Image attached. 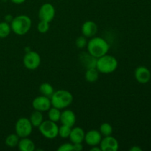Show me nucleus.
Wrapping results in <instances>:
<instances>
[{
    "label": "nucleus",
    "instance_id": "1",
    "mask_svg": "<svg viewBox=\"0 0 151 151\" xmlns=\"http://www.w3.org/2000/svg\"><path fill=\"white\" fill-rule=\"evenodd\" d=\"M86 47L88 53L94 57L99 58L108 54L110 45L103 38L94 36L88 41Z\"/></svg>",
    "mask_w": 151,
    "mask_h": 151
},
{
    "label": "nucleus",
    "instance_id": "2",
    "mask_svg": "<svg viewBox=\"0 0 151 151\" xmlns=\"http://www.w3.org/2000/svg\"><path fill=\"white\" fill-rule=\"evenodd\" d=\"M32 27V20L27 15H19L10 22L11 30L16 35H24L28 33Z\"/></svg>",
    "mask_w": 151,
    "mask_h": 151
},
{
    "label": "nucleus",
    "instance_id": "3",
    "mask_svg": "<svg viewBox=\"0 0 151 151\" xmlns=\"http://www.w3.org/2000/svg\"><path fill=\"white\" fill-rule=\"evenodd\" d=\"M50 100L52 106L61 110L66 109L72 104L73 102V95L67 90L60 89L54 91Z\"/></svg>",
    "mask_w": 151,
    "mask_h": 151
},
{
    "label": "nucleus",
    "instance_id": "4",
    "mask_svg": "<svg viewBox=\"0 0 151 151\" xmlns=\"http://www.w3.org/2000/svg\"><path fill=\"white\" fill-rule=\"evenodd\" d=\"M118 67V60L116 58L110 55H105L97 60L96 69L100 73L110 74L115 72Z\"/></svg>",
    "mask_w": 151,
    "mask_h": 151
},
{
    "label": "nucleus",
    "instance_id": "5",
    "mask_svg": "<svg viewBox=\"0 0 151 151\" xmlns=\"http://www.w3.org/2000/svg\"><path fill=\"white\" fill-rule=\"evenodd\" d=\"M40 133L45 138L52 139L58 136V126L57 122L50 120H44L38 127Z\"/></svg>",
    "mask_w": 151,
    "mask_h": 151
},
{
    "label": "nucleus",
    "instance_id": "6",
    "mask_svg": "<svg viewBox=\"0 0 151 151\" xmlns=\"http://www.w3.org/2000/svg\"><path fill=\"white\" fill-rule=\"evenodd\" d=\"M33 129V126L31 124L29 119L27 117H21L16 121L15 125L16 134L20 138L28 137L31 135Z\"/></svg>",
    "mask_w": 151,
    "mask_h": 151
},
{
    "label": "nucleus",
    "instance_id": "7",
    "mask_svg": "<svg viewBox=\"0 0 151 151\" xmlns=\"http://www.w3.org/2000/svg\"><path fill=\"white\" fill-rule=\"evenodd\" d=\"M41 58L37 52L29 51L24 55L23 63L25 68L29 70H35L41 65Z\"/></svg>",
    "mask_w": 151,
    "mask_h": 151
},
{
    "label": "nucleus",
    "instance_id": "8",
    "mask_svg": "<svg viewBox=\"0 0 151 151\" xmlns=\"http://www.w3.org/2000/svg\"><path fill=\"white\" fill-rule=\"evenodd\" d=\"M55 16V9L51 3H44L38 10V18L40 21L51 23Z\"/></svg>",
    "mask_w": 151,
    "mask_h": 151
},
{
    "label": "nucleus",
    "instance_id": "9",
    "mask_svg": "<svg viewBox=\"0 0 151 151\" xmlns=\"http://www.w3.org/2000/svg\"><path fill=\"white\" fill-rule=\"evenodd\" d=\"M32 106L35 110L38 111H48L49 109L52 107L50 97L44 95L37 96L32 100Z\"/></svg>",
    "mask_w": 151,
    "mask_h": 151
},
{
    "label": "nucleus",
    "instance_id": "10",
    "mask_svg": "<svg viewBox=\"0 0 151 151\" xmlns=\"http://www.w3.org/2000/svg\"><path fill=\"white\" fill-rule=\"evenodd\" d=\"M99 145L102 151H117L119 147V142L111 135L102 138Z\"/></svg>",
    "mask_w": 151,
    "mask_h": 151
},
{
    "label": "nucleus",
    "instance_id": "11",
    "mask_svg": "<svg viewBox=\"0 0 151 151\" xmlns=\"http://www.w3.org/2000/svg\"><path fill=\"white\" fill-rule=\"evenodd\" d=\"M134 77L139 83L145 84L150 81L151 73L148 68L144 66H138L134 72Z\"/></svg>",
    "mask_w": 151,
    "mask_h": 151
},
{
    "label": "nucleus",
    "instance_id": "12",
    "mask_svg": "<svg viewBox=\"0 0 151 151\" xmlns=\"http://www.w3.org/2000/svg\"><path fill=\"white\" fill-rule=\"evenodd\" d=\"M103 136L101 135L100 132L97 130H91L88 132L86 133L84 142L88 145L93 147V146L99 145L101 142Z\"/></svg>",
    "mask_w": 151,
    "mask_h": 151
},
{
    "label": "nucleus",
    "instance_id": "13",
    "mask_svg": "<svg viewBox=\"0 0 151 151\" xmlns=\"http://www.w3.org/2000/svg\"><path fill=\"white\" fill-rule=\"evenodd\" d=\"M97 31H98V27L97 24L91 20L85 22L81 27V32L83 35L86 38H92L95 36Z\"/></svg>",
    "mask_w": 151,
    "mask_h": 151
},
{
    "label": "nucleus",
    "instance_id": "14",
    "mask_svg": "<svg viewBox=\"0 0 151 151\" xmlns=\"http://www.w3.org/2000/svg\"><path fill=\"white\" fill-rule=\"evenodd\" d=\"M80 62L81 65L85 68L86 69H91V68H96V63H97V58L91 55L90 53L82 52L79 55Z\"/></svg>",
    "mask_w": 151,
    "mask_h": 151
},
{
    "label": "nucleus",
    "instance_id": "15",
    "mask_svg": "<svg viewBox=\"0 0 151 151\" xmlns=\"http://www.w3.org/2000/svg\"><path fill=\"white\" fill-rule=\"evenodd\" d=\"M60 122L62 125H67V126L74 127L76 122V115L75 112L72 110L66 109L61 112L60 118Z\"/></svg>",
    "mask_w": 151,
    "mask_h": 151
},
{
    "label": "nucleus",
    "instance_id": "16",
    "mask_svg": "<svg viewBox=\"0 0 151 151\" xmlns=\"http://www.w3.org/2000/svg\"><path fill=\"white\" fill-rule=\"evenodd\" d=\"M85 131L81 127H72L69 138L72 144L82 143L85 138Z\"/></svg>",
    "mask_w": 151,
    "mask_h": 151
},
{
    "label": "nucleus",
    "instance_id": "17",
    "mask_svg": "<svg viewBox=\"0 0 151 151\" xmlns=\"http://www.w3.org/2000/svg\"><path fill=\"white\" fill-rule=\"evenodd\" d=\"M17 147L21 151H34L35 150V143L28 137L21 138Z\"/></svg>",
    "mask_w": 151,
    "mask_h": 151
},
{
    "label": "nucleus",
    "instance_id": "18",
    "mask_svg": "<svg viewBox=\"0 0 151 151\" xmlns=\"http://www.w3.org/2000/svg\"><path fill=\"white\" fill-rule=\"evenodd\" d=\"M29 120H30L32 126L35 127V128H38L44 121V116H43L42 112L35 110L31 114Z\"/></svg>",
    "mask_w": 151,
    "mask_h": 151
},
{
    "label": "nucleus",
    "instance_id": "19",
    "mask_svg": "<svg viewBox=\"0 0 151 151\" xmlns=\"http://www.w3.org/2000/svg\"><path fill=\"white\" fill-rule=\"evenodd\" d=\"M99 71L96 68L86 69L85 79L88 83H95L99 79Z\"/></svg>",
    "mask_w": 151,
    "mask_h": 151
},
{
    "label": "nucleus",
    "instance_id": "20",
    "mask_svg": "<svg viewBox=\"0 0 151 151\" xmlns=\"http://www.w3.org/2000/svg\"><path fill=\"white\" fill-rule=\"evenodd\" d=\"M39 91L41 92V95L51 97L53 93H54L55 90L52 86L50 83H43L40 85Z\"/></svg>",
    "mask_w": 151,
    "mask_h": 151
},
{
    "label": "nucleus",
    "instance_id": "21",
    "mask_svg": "<svg viewBox=\"0 0 151 151\" xmlns=\"http://www.w3.org/2000/svg\"><path fill=\"white\" fill-rule=\"evenodd\" d=\"M60 114H61V111H60V109H57L55 107H53V106H52L48 110L49 119L52 121V122H59L60 121Z\"/></svg>",
    "mask_w": 151,
    "mask_h": 151
},
{
    "label": "nucleus",
    "instance_id": "22",
    "mask_svg": "<svg viewBox=\"0 0 151 151\" xmlns=\"http://www.w3.org/2000/svg\"><path fill=\"white\" fill-rule=\"evenodd\" d=\"M20 137L16 134H10L5 139V144L9 147H16L18 146V144L20 140Z\"/></svg>",
    "mask_w": 151,
    "mask_h": 151
},
{
    "label": "nucleus",
    "instance_id": "23",
    "mask_svg": "<svg viewBox=\"0 0 151 151\" xmlns=\"http://www.w3.org/2000/svg\"><path fill=\"white\" fill-rule=\"evenodd\" d=\"M11 31L10 25L7 22H0V38H7Z\"/></svg>",
    "mask_w": 151,
    "mask_h": 151
},
{
    "label": "nucleus",
    "instance_id": "24",
    "mask_svg": "<svg viewBox=\"0 0 151 151\" xmlns=\"http://www.w3.org/2000/svg\"><path fill=\"white\" fill-rule=\"evenodd\" d=\"M103 137H108L111 136L113 133V127L109 122H103L100 126V131H99Z\"/></svg>",
    "mask_w": 151,
    "mask_h": 151
},
{
    "label": "nucleus",
    "instance_id": "25",
    "mask_svg": "<svg viewBox=\"0 0 151 151\" xmlns=\"http://www.w3.org/2000/svg\"><path fill=\"white\" fill-rule=\"evenodd\" d=\"M71 130H72L71 127L65 125H61V126L58 127V136H60L61 138L63 139L69 138Z\"/></svg>",
    "mask_w": 151,
    "mask_h": 151
},
{
    "label": "nucleus",
    "instance_id": "26",
    "mask_svg": "<svg viewBox=\"0 0 151 151\" xmlns=\"http://www.w3.org/2000/svg\"><path fill=\"white\" fill-rule=\"evenodd\" d=\"M50 23L44 21H40L39 23L37 25V29L40 33H47L50 29Z\"/></svg>",
    "mask_w": 151,
    "mask_h": 151
},
{
    "label": "nucleus",
    "instance_id": "27",
    "mask_svg": "<svg viewBox=\"0 0 151 151\" xmlns=\"http://www.w3.org/2000/svg\"><path fill=\"white\" fill-rule=\"evenodd\" d=\"M87 38L83 36V35H81V36L78 37V38L75 41V45L79 49H83L87 46Z\"/></svg>",
    "mask_w": 151,
    "mask_h": 151
},
{
    "label": "nucleus",
    "instance_id": "28",
    "mask_svg": "<svg viewBox=\"0 0 151 151\" xmlns=\"http://www.w3.org/2000/svg\"><path fill=\"white\" fill-rule=\"evenodd\" d=\"M58 151H73L74 147H73V144L72 143H63L61 145H60V147L58 148Z\"/></svg>",
    "mask_w": 151,
    "mask_h": 151
},
{
    "label": "nucleus",
    "instance_id": "29",
    "mask_svg": "<svg viewBox=\"0 0 151 151\" xmlns=\"http://www.w3.org/2000/svg\"><path fill=\"white\" fill-rule=\"evenodd\" d=\"M74 150L75 151H81L83 149V146L82 143H75L73 144Z\"/></svg>",
    "mask_w": 151,
    "mask_h": 151
},
{
    "label": "nucleus",
    "instance_id": "30",
    "mask_svg": "<svg viewBox=\"0 0 151 151\" xmlns=\"http://www.w3.org/2000/svg\"><path fill=\"white\" fill-rule=\"evenodd\" d=\"M26 0H10L11 2H13V4H23L24 2H25Z\"/></svg>",
    "mask_w": 151,
    "mask_h": 151
},
{
    "label": "nucleus",
    "instance_id": "31",
    "mask_svg": "<svg viewBox=\"0 0 151 151\" xmlns=\"http://www.w3.org/2000/svg\"><path fill=\"white\" fill-rule=\"evenodd\" d=\"M130 151H142V148L139 146H134L131 148H130Z\"/></svg>",
    "mask_w": 151,
    "mask_h": 151
},
{
    "label": "nucleus",
    "instance_id": "32",
    "mask_svg": "<svg viewBox=\"0 0 151 151\" xmlns=\"http://www.w3.org/2000/svg\"><path fill=\"white\" fill-rule=\"evenodd\" d=\"M91 151H102V150L98 145H96V146H93V147H91Z\"/></svg>",
    "mask_w": 151,
    "mask_h": 151
}]
</instances>
